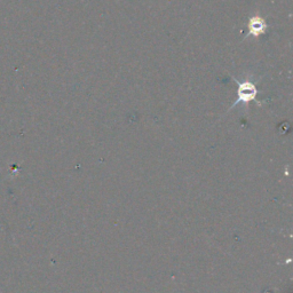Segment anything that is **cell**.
<instances>
[{"label": "cell", "instance_id": "6da1fadb", "mask_svg": "<svg viewBox=\"0 0 293 293\" xmlns=\"http://www.w3.org/2000/svg\"><path fill=\"white\" fill-rule=\"evenodd\" d=\"M234 80L237 83V99L235 103L232 106V108H235L237 105H248L250 102L257 100V95L259 93L257 85L252 83L251 80Z\"/></svg>", "mask_w": 293, "mask_h": 293}, {"label": "cell", "instance_id": "7a4b0ae2", "mask_svg": "<svg viewBox=\"0 0 293 293\" xmlns=\"http://www.w3.org/2000/svg\"><path fill=\"white\" fill-rule=\"evenodd\" d=\"M267 28L268 27H267L265 18H262L261 16H259V15L252 16L250 18V21H248V24H247V29H248L247 35L259 37V36L263 35V33H266Z\"/></svg>", "mask_w": 293, "mask_h": 293}]
</instances>
